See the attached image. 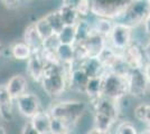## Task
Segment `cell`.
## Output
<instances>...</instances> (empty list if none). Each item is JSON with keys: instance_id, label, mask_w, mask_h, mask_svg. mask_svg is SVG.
I'll return each mask as SVG.
<instances>
[{"instance_id": "obj_1", "label": "cell", "mask_w": 150, "mask_h": 134, "mask_svg": "<svg viewBox=\"0 0 150 134\" xmlns=\"http://www.w3.org/2000/svg\"><path fill=\"white\" fill-rule=\"evenodd\" d=\"M74 66V65H73ZM73 66L59 64H47L42 77V87L50 97H58L69 87V74Z\"/></svg>"}, {"instance_id": "obj_2", "label": "cell", "mask_w": 150, "mask_h": 134, "mask_svg": "<svg viewBox=\"0 0 150 134\" xmlns=\"http://www.w3.org/2000/svg\"><path fill=\"white\" fill-rule=\"evenodd\" d=\"M132 0H90L91 13L98 18L114 20L123 16Z\"/></svg>"}, {"instance_id": "obj_3", "label": "cell", "mask_w": 150, "mask_h": 134, "mask_svg": "<svg viewBox=\"0 0 150 134\" xmlns=\"http://www.w3.org/2000/svg\"><path fill=\"white\" fill-rule=\"evenodd\" d=\"M86 104L81 101H62L53 104L48 113L53 119L64 121L67 125L75 123L86 111Z\"/></svg>"}, {"instance_id": "obj_4", "label": "cell", "mask_w": 150, "mask_h": 134, "mask_svg": "<svg viewBox=\"0 0 150 134\" xmlns=\"http://www.w3.org/2000/svg\"><path fill=\"white\" fill-rule=\"evenodd\" d=\"M128 94L127 77L105 70L102 75V97L119 102Z\"/></svg>"}, {"instance_id": "obj_5", "label": "cell", "mask_w": 150, "mask_h": 134, "mask_svg": "<svg viewBox=\"0 0 150 134\" xmlns=\"http://www.w3.org/2000/svg\"><path fill=\"white\" fill-rule=\"evenodd\" d=\"M149 15L150 0H132L121 19L123 24L130 26L133 29L134 27L144 25Z\"/></svg>"}, {"instance_id": "obj_6", "label": "cell", "mask_w": 150, "mask_h": 134, "mask_svg": "<svg viewBox=\"0 0 150 134\" xmlns=\"http://www.w3.org/2000/svg\"><path fill=\"white\" fill-rule=\"evenodd\" d=\"M128 94L134 97H144L150 89V82L146 76L144 68H130L127 74Z\"/></svg>"}, {"instance_id": "obj_7", "label": "cell", "mask_w": 150, "mask_h": 134, "mask_svg": "<svg viewBox=\"0 0 150 134\" xmlns=\"http://www.w3.org/2000/svg\"><path fill=\"white\" fill-rule=\"evenodd\" d=\"M132 40V28L123 22H114L108 37V44L119 53H122Z\"/></svg>"}, {"instance_id": "obj_8", "label": "cell", "mask_w": 150, "mask_h": 134, "mask_svg": "<svg viewBox=\"0 0 150 134\" xmlns=\"http://www.w3.org/2000/svg\"><path fill=\"white\" fill-rule=\"evenodd\" d=\"M121 55L129 68H144L146 64L144 46L137 40H132L130 45L121 53Z\"/></svg>"}, {"instance_id": "obj_9", "label": "cell", "mask_w": 150, "mask_h": 134, "mask_svg": "<svg viewBox=\"0 0 150 134\" xmlns=\"http://www.w3.org/2000/svg\"><path fill=\"white\" fill-rule=\"evenodd\" d=\"M18 112L26 119H31L40 111V100L33 93H25L16 100Z\"/></svg>"}, {"instance_id": "obj_10", "label": "cell", "mask_w": 150, "mask_h": 134, "mask_svg": "<svg viewBox=\"0 0 150 134\" xmlns=\"http://www.w3.org/2000/svg\"><path fill=\"white\" fill-rule=\"evenodd\" d=\"M47 63L45 62L40 51H34L29 59L27 60V73L34 82L40 83L42 77L44 75Z\"/></svg>"}, {"instance_id": "obj_11", "label": "cell", "mask_w": 150, "mask_h": 134, "mask_svg": "<svg viewBox=\"0 0 150 134\" xmlns=\"http://www.w3.org/2000/svg\"><path fill=\"white\" fill-rule=\"evenodd\" d=\"M82 45L85 48L88 57H99V55L108 45V39L93 32L84 43H82Z\"/></svg>"}, {"instance_id": "obj_12", "label": "cell", "mask_w": 150, "mask_h": 134, "mask_svg": "<svg viewBox=\"0 0 150 134\" xmlns=\"http://www.w3.org/2000/svg\"><path fill=\"white\" fill-rule=\"evenodd\" d=\"M88 79L90 78L85 74V72L82 69L81 66L79 64H74L69 74V87L76 92L84 93Z\"/></svg>"}, {"instance_id": "obj_13", "label": "cell", "mask_w": 150, "mask_h": 134, "mask_svg": "<svg viewBox=\"0 0 150 134\" xmlns=\"http://www.w3.org/2000/svg\"><path fill=\"white\" fill-rule=\"evenodd\" d=\"M94 106V111L96 113L104 114L109 117H111L112 120L117 121L119 117V106L118 102H114L112 100H109L105 97H101L96 102L92 104Z\"/></svg>"}, {"instance_id": "obj_14", "label": "cell", "mask_w": 150, "mask_h": 134, "mask_svg": "<svg viewBox=\"0 0 150 134\" xmlns=\"http://www.w3.org/2000/svg\"><path fill=\"white\" fill-rule=\"evenodd\" d=\"M13 100L8 93L6 85H0V117L5 122L13 120Z\"/></svg>"}, {"instance_id": "obj_15", "label": "cell", "mask_w": 150, "mask_h": 134, "mask_svg": "<svg viewBox=\"0 0 150 134\" xmlns=\"http://www.w3.org/2000/svg\"><path fill=\"white\" fill-rule=\"evenodd\" d=\"M6 88L13 101H16L19 96L26 93L27 78L21 74H16L9 78V81L6 84Z\"/></svg>"}, {"instance_id": "obj_16", "label": "cell", "mask_w": 150, "mask_h": 134, "mask_svg": "<svg viewBox=\"0 0 150 134\" xmlns=\"http://www.w3.org/2000/svg\"><path fill=\"white\" fill-rule=\"evenodd\" d=\"M79 65L82 67V69L85 72L88 78H96L101 77L105 73V68L101 64L98 57H88L84 60H82Z\"/></svg>"}, {"instance_id": "obj_17", "label": "cell", "mask_w": 150, "mask_h": 134, "mask_svg": "<svg viewBox=\"0 0 150 134\" xmlns=\"http://www.w3.org/2000/svg\"><path fill=\"white\" fill-rule=\"evenodd\" d=\"M24 43L30 47L33 53L34 51H40L43 48L44 41L42 40L40 36L38 35L34 22H31L30 25L26 27L25 32H24Z\"/></svg>"}, {"instance_id": "obj_18", "label": "cell", "mask_w": 150, "mask_h": 134, "mask_svg": "<svg viewBox=\"0 0 150 134\" xmlns=\"http://www.w3.org/2000/svg\"><path fill=\"white\" fill-rule=\"evenodd\" d=\"M30 123L39 132V134H50L52 116L48 111H39L37 114L30 119Z\"/></svg>"}, {"instance_id": "obj_19", "label": "cell", "mask_w": 150, "mask_h": 134, "mask_svg": "<svg viewBox=\"0 0 150 134\" xmlns=\"http://www.w3.org/2000/svg\"><path fill=\"white\" fill-rule=\"evenodd\" d=\"M58 63L62 66H73L75 64L74 45L59 44L56 49Z\"/></svg>"}, {"instance_id": "obj_20", "label": "cell", "mask_w": 150, "mask_h": 134, "mask_svg": "<svg viewBox=\"0 0 150 134\" xmlns=\"http://www.w3.org/2000/svg\"><path fill=\"white\" fill-rule=\"evenodd\" d=\"M98 58L101 62V64L103 65V67L105 68V70H110L121 58V53L113 49L112 47L108 44Z\"/></svg>"}, {"instance_id": "obj_21", "label": "cell", "mask_w": 150, "mask_h": 134, "mask_svg": "<svg viewBox=\"0 0 150 134\" xmlns=\"http://www.w3.org/2000/svg\"><path fill=\"white\" fill-rule=\"evenodd\" d=\"M84 94L88 96L92 104L101 98L102 97V76L96 77V78H90L86 84Z\"/></svg>"}, {"instance_id": "obj_22", "label": "cell", "mask_w": 150, "mask_h": 134, "mask_svg": "<svg viewBox=\"0 0 150 134\" xmlns=\"http://www.w3.org/2000/svg\"><path fill=\"white\" fill-rule=\"evenodd\" d=\"M9 51H10L11 57H13L17 60H28L29 57L31 56V54H33L30 47L27 44H25L24 41L13 43L10 46Z\"/></svg>"}, {"instance_id": "obj_23", "label": "cell", "mask_w": 150, "mask_h": 134, "mask_svg": "<svg viewBox=\"0 0 150 134\" xmlns=\"http://www.w3.org/2000/svg\"><path fill=\"white\" fill-rule=\"evenodd\" d=\"M92 32H93L92 24H90L88 20L84 18H80V20L75 25V34H76V43L75 44L84 43Z\"/></svg>"}, {"instance_id": "obj_24", "label": "cell", "mask_w": 150, "mask_h": 134, "mask_svg": "<svg viewBox=\"0 0 150 134\" xmlns=\"http://www.w3.org/2000/svg\"><path fill=\"white\" fill-rule=\"evenodd\" d=\"M57 10L61 15V18L65 26H75L76 22L80 20V16L76 11V9L72 8V7L62 5L59 7V9H57Z\"/></svg>"}, {"instance_id": "obj_25", "label": "cell", "mask_w": 150, "mask_h": 134, "mask_svg": "<svg viewBox=\"0 0 150 134\" xmlns=\"http://www.w3.org/2000/svg\"><path fill=\"white\" fill-rule=\"evenodd\" d=\"M112 27H113L112 20L106 19V18H98V19L95 20V22L92 25L93 32L101 35V36H103L106 39H108L110 32L112 30Z\"/></svg>"}, {"instance_id": "obj_26", "label": "cell", "mask_w": 150, "mask_h": 134, "mask_svg": "<svg viewBox=\"0 0 150 134\" xmlns=\"http://www.w3.org/2000/svg\"><path fill=\"white\" fill-rule=\"evenodd\" d=\"M35 27H36V30H37L38 35L40 36V38L43 41H46L47 39H50V37H53L55 34L53 32L52 27L50 26L48 21L46 20L45 17H42L38 20H36L35 22Z\"/></svg>"}, {"instance_id": "obj_27", "label": "cell", "mask_w": 150, "mask_h": 134, "mask_svg": "<svg viewBox=\"0 0 150 134\" xmlns=\"http://www.w3.org/2000/svg\"><path fill=\"white\" fill-rule=\"evenodd\" d=\"M56 36L61 44L75 45V43H76L75 26H64V28L57 34Z\"/></svg>"}, {"instance_id": "obj_28", "label": "cell", "mask_w": 150, "mask_h": 134, "mask_svg": "<svg viewBox=\"0 0 150 134\" xmlns=\"http://www.w3.org/2000/svg\"><path fill=\"white\" fill-rule=\"evenodd\" d=\"M114 123H115V121L106 115L96 113V112L94 113V128H96V130L110 132V130Z\"/></svg>"}, {"instance_id": "obj_29", "label": "cell", "mask_w": 150, "mask_h": 134, "mask_svg": "<svg viewBox=\"0 0 150 134\" xmlns=\"http://www.w3.org/2000/svg\"><path fill=\"white\" fill-rule=\"evenodd\" d=\"M44 17L46 18V20L48 21V24H50V26L52 27V29H53V32H54L55 35H57V34L64 28V26H65L64 22H63L62 18H61V15L58 13V10L50 11V13H48L47 15H45Z\"/></svg>"}, {"instance_id": "obj_30", "label": "cell", "mask_w": 150, "mask_h": 134, "mask_svg": "<svg viewBox=\"0 0 150 134\" xmlns=\"http://www.w3.org/2000/svg\"><path fill=\"white\" fill-rule=\"evenodd\" d=\"M67 124L62 120L58 119H53L52 117V124H50V134H59L62 132L67 131Z\"/></svg>"}, {"instance_id": "obj_31", "label": "cell", "mask_w": 150, "mask_h": 134, "mask_svg": "<svg viewBox=\"0 0 150 134\" xmlns=\"http://www.w3.org/2000/svg\"><path fill=\"white\" fill-rule=\"evenodd\" d=\"M117 134H138L136 126L130 122H122L120 123L117 128Z\"/></svg>"}, {"instance_id": "obj_32", "label": "cell", "mask_w": 150, "mask_h": 134, "mask_svg": "<svg viewBox=\"0 0 150 134\" xmlns=\"http://www.w3.org/2000/svg\"><path fill=\"white\" fill-rule=\"evenodd\" d=\"M76 11L79 13L80 18H84L91 13V6H90V0H82L81 4L77 6Z\"/></svg>"}, {"instance_id": "obj_33", "label": "cell", "mask_w": 150, "mask_h": 134, "mask_svg": "<svg viewBox=\"0 0 150 134\" xmlns=\"http://www.w3.org/2000/svg\"><path fill=\"white\" fill-rule=\"evenodd\" d=\"M148 107H149V104H139L134 109L133 114H134V117L137 119L138 121L144 122V117H146V114H147Z\"/></svg>"}, {"instance_id": "obj_34", "label": "cell", "mask_w": 150, "mask_h": 134, "mask_svg": "<svg viewBox=\"0 0 150 134\" xmlns=\"http://www.w3.org/2000/svg\"><path fill=\"white\" fill-rule=\"evenodd\" d=\"M21 134H39V132L33 126L30 121H28L27 123L24 124L23 130H21Z\"/></svg>"}, {"instance_id": "obj_35", "label": "cell", "mask_w": 150, "mask_h": 134, "mask_svg": "<svg viewBox=\"0 0 150 134\" xmlns=\"http://www.w3.org/2000/svg\"><path fill=\"white\" fill-rule=\"evenodd\" d=\"M82 0H63V4L64 6H67V7H72V8H74L76 9L77 6L81 4Z\"/></svg>"}, {"instance_id": "obj_36", "label": "cell", "mask_w": 150, "mask_h": 134, "mask_svg": "<svg viewBox=\"0 0 150 134\" xmlns=\"http://www.w3.org/2000/svg\"><path fill=\"white\" fill-rule=\"evenodd\" d=\"M19 0H0V2L7 8H13L18 4Z\"/></svg>"}, {"instance_id": "obj_37", "label": "cell", "mask_w": 150, "mask_h": 134, "mask_svg": "<svg viewBox=\"0 0 150 134\" xmlns=\"http://www.w3.org/2000/svg\"><path fill=\"white\" fill-rule=\"evenodd\" d=\"M144 58L147 62H150V38L148 40V43L144 46Z\"/></svg>"}, {"instance_id": "obj_38", "label": "cell", "mask_w": 150, "mask_h": 134, "mask_svg": "<svg viewBox=\"0 0 150 134\" xmlns=\"http://www.w3.org/2000/svg\"><path fill=\"white\" fill-rule=\"evenodd\" d=\"M144 32H146V34L148 35V37L150 38V15L149 17L147 18V20L144 21Z\"/></svg>"}, {"instance_id": "obj_39", "label": "cell", "mask_w": 150, "mask_h": 134, "mask_svg": "<svg viewBox=\"0 0 150 134\" xmlns=\"http://www.w3.org/2000/svg\"><path fill=\"white\" fill-rule=\"evenodd\" d=\"M144 72L148 78V81L150 82V62H146V64L144 66Z\"/></svg>"}, {"instance_id": "obj_40", "label": "cell", "mask_w": 150, "mask_h": 134, "mask_svg": "<svg viewBox=\"0 0 150 134\" xmlns=\"http://www.w3.org/2000/svg\"><path fill=\"white\" fill-rule=\"evenodd\" d=\"M88 134H111L110 132H104V131H100L96 128H92L90 132H88Z\"/></svg>"}, {"instance_id": "obj_41", "label": "cell", "mask_w": 150, "mask_h": 134, "mask_svg": "<svg viewBox=\"0 0 150 134\" xmlns=\"http://www.w3.org/2000/svg\"><path fill=\"white\" fill-rule=\"evenodd\" d=\"M144 122L148 124V126H150V105H149V107H148V111H147L146 117H144Z\"/></svg>"}, {"instance_id": "obj_42", "label": "cell", "mask_w": 150, "mask_h": 134, "mask_svg": "<svg viewBox=\"0 0 150 134\" xmlns=\"http://www.w3.org/2000/svg\"><path fill=\"white\" fill-rule=\"evenodd\" d=\"M140 134H150V126H148L146 130H144V131H142Z\"/></svg>"}, {"instance_id": "obj_43", "label": "cell", "mask_w": 150, "mask_h": 134, "mask_svg": "<svg viewBox=\"0 0 150 134\" xmlns=\"http://www.w3.org/2000/svg\"><path fill=\"white\" fill-rule=\"evenodd\" d=\"M0 134H7L6 128H4V126H1V125H0Z\"/></svg>"}, {"instance_id": "obj_44", "label": "cell", "mask_w": 150, "mask_h": 134, "mask_svg": "<svg viewBox=\"0 0 150 134\" xmlns=\"http://www.w3.org/2000/svg\"><path fill=\"white\" fill-rule=\"evenodd\" d=\"M59 134H69V133H67V131H65V132H62V133H59Z\"/></svg>"}, {"instance_id": "obj_45", "label": "cell", "mask_w": 150, "mask_h": 134, "mask_svg": "<svg viewBox=\"0 0 150 134\" xmlns=\"http://www.w3.org/2000/svg\"><path fill=\"white\" fill-rule=\"evenodd\" d=\"M1 51H2V49H1V44H0V55H1Z\"/></svg>"}]
</instances>
